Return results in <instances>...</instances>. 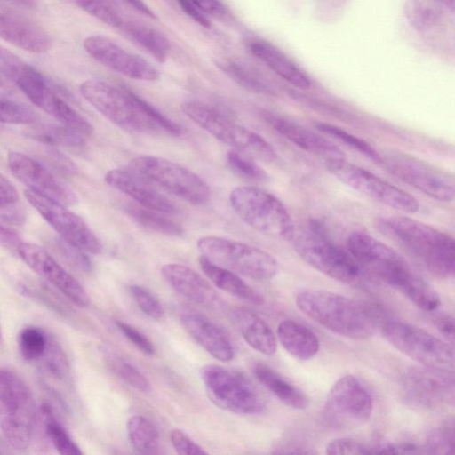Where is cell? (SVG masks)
I'll return each mask as SVG.
<instances>
[{
  "mask_svg": "<svg viewBox=\"0 0 455 455\" xmlns=\"http://www.w3.org/2000/svg\"><path fill=\"white\" fill-rule=\"evenodd\" d=\"M347 250L368 275L393 287L419 308L432 312L441 299L432 288L397 251L363 231L353 232Z\"/></svg>",
  "mask_w": 455,
  "mask_h": 455,
  "instance_id": "6da1fadb",
  "label": "cell"
},
{
  "mask_svg": "<svg viewBox=\"0 0 455 455\" xmlns=\"http://www.w3.org/2000/svg\"><path fill=\"white\" fill-rule=\"evenodd\" d=\"M79 89L95 109L124 131L136 133L162 132L174 136L181 133L176 123L124 86L90 79L83 82Z\"/></svg>",
  "mask_w": 455,
  "mask_h": 455,
  "instance_id": "7a4b0ae2",
  "label": "cell"
},
{
  "mask_svg": "<svg viewBox=\"0 0 455 455\" xmlns=\"http://www.w3.org/2000/svg\"><path fill=\"white\" fill-rule=\"evenodd\" d=\"M295 302L298 308L315 323L353 339L371 338L381 321V314L375 307L329 291H302L296 296Z\"/></svg>",
  "mask_w": 455,
  "mask_h": 455,
  "instance_id": "3957f363",
  "label": "cell"
},
{
  "mask_svg": "<svg viewBox=\"0 0 455 455\" xmlns=\"http://www.w3.org/2000/svg\"><path fill=\"white\" fill-rule=\"evenodd\" d=\"M378 227L406 249L430 274L449 279L455 271L452 236L428 224L400 215H384Z\"/></svg>",
  "mask_w": 455,
  "mask_h": 455,
  "instance_id": "277c9868",
  "label": "cell"
},
{
  "mask_svg": "<svg viewBox=\"0 0 455 455\" xmlns=\"http://www.w3.org/2000/svg\"><path fill=\"white\" fill-rule=\"evenodd\" d=\"M36 404L28 385L14 371L0 368V429L9 444L26 450L34 435Z\"/></svg>",
  "mask_w": 455,
  "mask_h": 455,
  "instance_id": "5b68a950",
  "label": "cell"
},
{
  "mask_svg": "<svg viewBox=\"0 0 455 455\" xmlns=\"http://www.w3.org/2000/svg\"><path fill=\"white\" fill-rule=\"evenodd\" d=\"M229 200L235 213L254 229L275 238L292 240V218L274 195L256 187L242 186L232 190Z\"/></svg>",
  "mask_w": 455,
  "mask_h": 455,
  "instance_id": "8992f818",
  "label": "cell"
},
{
  "mask_svg": "<svg viewBox=\"0 0 455 455\" xmlns=\"http://www.w3.org/2000/svg\"><path fill=\"white\" fill-rule=\"evenodd\" d=\"M292 240L297 254L323 275L347 283L366 279L367 275L349 252L334 243L317 225L295 233Z\"/></svg>",
  "mask_w": 455,
  "mask_h": 455,
  "instance_id": "52a82bcc",
  "label": "cell"
},
{
  "mask_svg": "<svg viewBox=\"0 0 455 455\" xmlns=\"http://www.w3.org/2000/svg\"><path fill=\"white\" fill-rule=\"evenodd\" d=\"M181 112L215 139L263 162L277 158L272 145L258 133L234 123L215 108L196 101L185 102Z\"/></svg>",
  "mask_w": 455,
  "mask_h": 455,
  "instance_id": "ba28073f",
  "label": "cell"
},
{
  "mask_svg": "<svg viewBox=\"0 0 455 455\" xmlns=\"http://www.w3.org/2000/svg\"><path fill=\"white\" fill-rule=\"evenodd\" d=\"M200 378L206 394L217 406L228 411L255 415L266 409L264 399L243 374L217 364L200 369Z\"/></svg>",
  "mask_w": 455,
  "mask_h": 455,
  "instance_id": "9c48e42d",
  "label": "cell"
},
{
  "mask_svg": "<svg viewBox=\"0 0 455 455\" xmlns=\"http://www.w3.org/2000/svg\"><path fill=\"white\" fill-rule=\"evenodd\" d=\"M202 256L254 280H267L278 272L275 258L257 247L230 239L207 235L197 241Z\"/></svg>",
  "mask_w": 455,
  "mask_h": 455,
  "instance_id": "30bf717a",
  "label": "cell"
},
{
  "mask_svg": "<svg viewBox=\"0 0 455 455\" xmlns=\"http://www.w3.org/2000/svg\"><path fill=\"white\" fill-rule=\"evenodd\" d=\"M373 411V399L355 376L345 375L331 387L326 396L323 419L336 430H350L366 424Z\"/></svg>",
  "mask_w": 455,
  "mask_h": 455,
  "instance_id": "8fae6325",
  "label": "cell"
},
{
  "mask_svg": "<svg viewBox=\"0 0 455 455\" xmlns=\"http://www.w3.org/2000/svg\"><path fill=\"white\" fill-rule=\"evenodd\" d=\"M382 337L397 350L423 366L453 371L452 347L428 331L401 321L381 326Z\"/></svg>",
  "mask_w": 455,
  "mask_h": 455,
  "instance_id": "7c38bea8",
  "label": "cell"
},
{
  "mask_svg": "<svg viewBox=\"0 0 455 455\" xmlns=\"http://www.w3.org/2000/svg\"><path fill=\"white\" fill-rule=\"evenodd\" d=\"M129 167L132 172L190 204H203L210 198V188L201 177L168 159L140 156L131 160Z\"/></svg>",
  "mask_w": 455,
  "mask_h": 455,
  "instance_id": "4fadbf2b",
  "label": "cell"
},
{
  "mask_svg": "<svg viewBox=\"0 0 455 455\" xmlns=\"http://www.w3.org/2000/svg\"><path fill=\"white\" fill-rule=\"evenodd\" d=\"M400 396L414 410L432 411L454 403L453 371L427 366L411 367L400 381Z\"/></svg>",
  "mask_w": 455,
  "mask_h": 455,
  "instance_id": "5bb4252c",
  "label": "cell"
},
{
  "mask_svg": "<svg viewBox=\"0 0 455 455\" xmlns=\"http://www.w3.org/2000/svg\"><path fill=\"white\" fill-rule=\"evenodd\" d=\"M379 164L403 182L435 200L450 203L454 199V178L443 169L406 153L393 151L380 154Z\"/></svg>",
  "mask_w": 455,
  "mask_h": 455,
  "instance_id": "9a60e30c",
  "label": "cell"
},
{
  "mask_svg": "<svg viewBox=\"0 0 455 455\" xmlns=\"http://www.w3.org/2000/svg\"><path fill=\"white\" fill-rule=\"evenodd\" d=\"M325 167L341 183L389 208L406 213L419 209L418 200L410 193L346 159L325 163Z\"/></svg>",
  "mask_w": 455,
  "mask_h": 455,
  "instance_id": "2e32d148",
  "label": "cell"
},
{
  "mask_svg": "<svg viewBox=\"0 0 455 455\" xmlns=\"http://www.w3.org/2000/svg\"><path fill=\"white\" fill-rule=\"evenodd\" d=\"M28 202L67 243L92 254L101 251V243L86 223L66 205L31 189L24 191Z\"/></svg>",
  "mask_w": 455,
  "mask_h": 455,
  "instance_id": "e0dca14e",
  "label": "cell"
},
{
  "mask_svg": "<svg viewBox=\"0 0 455 455\" xmlns=\"http://www.w3.org/2000/svg\"><path fill=\"white\" fill-rule=\"evenodd\" d=\"M16 250L20 259L34 272L58 289L70 301L81 307L89 305L90 298L84 288L44 249L32 243L20 242Z\"/></svg>",
  "mask_w": 455,
  "mask_h": 455,
  "instance_id": "ac0fdd59",
  "label": "cell"
},
{
  "mask_svg": "<svg viewBox=\"0 0 455 455\" xmlns=\"http://www.w3.org/2000/svg\"><path fill=\"white\" fill-rule=\"evenodd\" d=\"M7 163L12 174L28 189L43 194L66 206L77 202L76 194L68 185L31 156L22 152L11 151L7 156Z\"/></svg>",
  "mask_w": 455,
  "mask_h": 455,
  "instance_id": "d6986e66",
  "label": "cell"
},
{
  "mask_svg": "<svg viewBox=\"0 0 455 455\" xmlns=\"http://www.w3.org/2000/svg\"><path fill=\"white\" fill-rule=\"evenodd\" d=\"M83 46L95 60L129 78L151 82L159 77L158 71L150 63L106 36H88Z\"/></svg>",
  "mask_w": 455,
  "mask_h": 455,
  "instance_id": "ffe728a7",
  "label": "cell"
},
{
  "mask_svg": "<svg viewBox=\"0 0 455 455\" xmlns=\"http://www.w3.org/2000/svg\"><path fill=\"white\" fill-rule=\"evenodd\" d=\"M264 121L280 135L325 163L346 159L341 149L325 137L275 113H261Z\"/></svg>",
  "mask_w": 455,
  "mask_h": 455,
  "instance_id": "44dd1931",
  "label": "cell"
},
{
  "mask_svg": "<svg viewBox=\"0 0 455 455\" xmlns=\"http://www.w3.org/2000/svg\"><path fill=\"white\" fill-rule=\"evenodd\" d=\"M105 181L110 187L128 195L140 206L163 213L178 212L173 202L159 192L150 181L135 172L123 170H110L105 175Z\"/></svg>",
  "mask_w": 455,
  "mask_h": 455,
  "instance_id": "7402d4cb",
  "label": "cell"
},
{
  "mask_svg": "<svg viewBox=\"0 0 455 455\" xmlns=\"http://www.w3.org/2000/svg\"><path fill=\"white\" fill-rule=\"evenodd\" d=\"M0 38L33 53L51 49L50 35L40 25L20 14L0 9Z\"/></svg>",
  "mask_w": 455,
  "mask_h": 455,
  "instance_id": "603a6c76",
  "label": "cell"
},
{
  "mask_svg": "<svg viewBox=\"0 0 455 455\" xmlns=\"http://www.w3.org/2000/svg\"><path fill=\"white\" fill-rule=\"evenodd\" d=\"M180 322L188 333L212 357L229 362L235 351L225 332L205 315L194 311L183 312Z\"/></svg>",
  "mask_w": 455,
  "mask_h": 455,
  "instance_id": "cb8c5ba5",
  "label": "cell"
},
{
  "mask_svg": "<svg viewBox=\"0 0 455 455\" xmlns=\"http://www.w3.org/2000/svg\"><path fill=\"white\" fill-rule=\"evenodd\" d=\"M161 274L169 285L190 301L204 306L214 307L219 303L215 290L196 271L180 264H166Z\"/></svg>",
  "mask_w": 455,
  "mask_h": 455,
  "instance_id": "d4e9b609",
  "label": "cell"
},
{
  "mask_svg": "<svg viewBox=\"0 0 455 455\" xmlns=\"http://www.w3.org/2000/svg\"><path fill=\"white\" fill-rule=\"evenodd\" d=\"M250 49L253 55L293 86L299 89H307L310 86L308 76L272 44L264 40H255L250 44Z\"/></svg>",
  "mask_w": 455,
  "mask_h": 455,
  "instance_id": "484cf974",
  "label": "cell"
},
{
  "mask_svg": "<svg viewBox=\"0 0 455 455\" xmlns=\"http://www.w3.org/2000/svg\"><path fill=\"white\" fill-rule=\"evenodd\" d=\"M235 322L244 340L254 350L271 356L277 349L276 338L269 325L257 314L245 307L233 310Z\"/></svg>",
  "mask_w": 455,
  "mask_h": 455,
  "instance_id": "4316f807",
  "label": "cell"
},
{
  "mask_svg": "<svg viewBox=\"0 0 455 455\" xmlns=\"http://www.w3.org/2000/svg\"><path fill=\"white\" fill-rule=\"evenodd\" d=\"M199 266L210 281L223 291L254 305L264 303L263 296L233 271L215 264L204 256L199 258Z\"/></svg>",
  "mask_w": 455,
  "mask_h": 455,
  "instance_id": "83f0119b",
  "label": "cell"
},
{
  "mask_svg": "<svg viewBox=\"0 0 455 455\" xmlns=\"http://www.w3.org/2000/svg\"><path fill=\"white\" fill-rule=\"evenodd\" d=\"M277 337L284 349L293 357L307 361L319 350V339L304 324L294 320H283L277 328Z\"/></svg>",
  "mask_w": 455,
  "mask_h": 455,
  "instance_id": "f1b7e54d",
  "label": "cell"
},
{
  "mask_svg": "<svg viewBox=\"0 0 455 455\" xmlns=\"http://www.w3.org/2000/svg\"><path fill=\"white\" fill-rule=\"evenodd\" d=\"M253 373L259 382L286 406L295 410H305L308 406L307 395L268 365L256 363Z\"/></svg>",
  "mask_w": 455,
  "mask_h": 455,
  "instance_id": "f546056e",
  "label": "cell"
},
{
  "mask_svg": "<svg viewBox=\"0 0 455 455\" xmlns=\"http://www.w3.org/2000/svg\"><path fill=\"white\" fill-rule=\"evenodd\" d=\"M38 108L54 117L60 124L83 136H90L93 132V128L91 124L66 103L50 87L45 92Z\"/></svg>",
  "mask_w": 455,
  "mask_h": 455,
  "instance_id": "4dcf8cb0",
  "label": "cell"
},
{
  "mask_svg": "<svg viewBox=\"0 0 455 455\" xmlns=\"http://www.w3.org/2000/svg\"><path fill=\"white\" fill-rule=\"evenodd\" d=\"M123 30L158 62H164L171 50L167 37L156 28L136 21L124 20Z\"/></svg>",
  "mask_w": 455,
  "mask_h": 455,
  "instance_id": "1f68e13d",
  "label": "cell"
},
{
  "mask_svg": "<svg viewBox=\"0 0 455 455\" xmlns=\"http://www.w3.org/2000/svg\"><path fill=\"white\" fill-rule=\"evenodd\" d=\"M25 135L49 146L79 147L85 142L84 136L62 124L32 125Z\"/></svg>",
  "mask_w": 455,
  "mask_h": 455,
  "instance_id": "d6a6232c",
  "label": "cell"
},
{
  "mask_svg": "<svg viewBox=\"0 0 455 455\" xmlns=\"http://www.w3.org/2000/svg\"><path fill=\"white\" fill-rule=\"evenodd\" d=\"M125 212L138 224L150 231L169 236H180L184 233L179 223L165 217L163 212L134 204L125 206Z\"/></svg>",
  "mask_w": 455,
  "mask_h": 455,
  "instance_id": "836d02e7",
  "label": "cell"
},
{
  "mask_svg": "<svg viewBox=\"0 0 455 455\" xmlns=\"http://www.w3.org/2000/svg\"><path fill=\"white\" fill-rule=\"evenodd\" d=\"M127 432L132 446L141 453H154L158 447L159 435L156 426L141 415L131 417Z\"/></svg>",
  "mask_w": 455,
  "mask_h": 455,
  "instance_id": "e575fe53",
  "label": "cell"
},
{
  "mask_svg": "<svg viewBox=\"0 0 455 455\" xmlns=\"http://www.w3.org/2000/svg\"><path fill=\"white\" fill-rule=\"evenodd\" d=\"M220 68L243 88L261 94L275 93L272 87L251 68L244 63L228 60L220 64Z\"/></svg>",
  "mask_w": 455,
  "mask_h": 455,
  "instance_id": "d590c367",
  "label": "cell"
},
{
  "mask_svg": "<svg viewBox=\"0 0 455 455\" xmlns=\"http://www.w3.org/2000/svg\"><path fill=\"white\" fill-rule=\"evenodd\" d=\"M41 412L44 419L46 435L56 451L62 455L82 454L78 445L73 441L62 424L56 419L50 407L44 405Z\"/></svg>",
  "mask_w": 455,
  "mask_h": 455,
  "instance_id": "8d00e7d4",
  "label": "cell"
},
{
  "mask_svg": "<svg viewBox=\"0 0 455 455\" xmlns=\"http://www.w3.org/2000/svg\"><path fill=\"white\" fill-rule=\"evenodd\" d=\"M50 336L39 327L26 326L18 335V349L28 362H37L44 354Z\"/></svg>",
  "mask_w": 455,
  "mask_h": 455,
  "instance_id": "74e56055",
  "label": "cell"
},
{
  "mask_svg": "<svg viewBox=\"0 0 455 455\" xmlns=\"http://www.w3.org/2000/svg\"><path fill=\"white\" fill-rule=\"evenodd\" d=\"M315 128L323 134L334 138L338 141L347 145L350 148L363 155L377 163L380 162V154L364 140L355 136L347 131L327 123L317 122Z\"/></svg>",
  "mask_w": 455,
  "mask_h": 455,
  "instance_id": "f35d334b",
  "label": "cell"
},
{
  "mask_svg": "<svg viewBox=\"0 0 455 455\" xmlns=\"http://www.w3.org/2000/svg\"><path fill=\"white\" fill-rule=\"evenodd\" d=\"M423 449L427 453L452 454L454 452L453 421H446L434 427L427 435Z\"/></svg>",
  "mask_w": 455,
  "mask_h": 455,
  "instance_id": "ab89813d",
  "label": "cell"
},
{
  "mask_svg": "<svg viewBox=\"0 0 455 455\" xmlns=\"http://www.w3.org/2000/svg\"><path fill=\"white\" fill-rule=\"evenodd\" d=\"M442 0H410L408 17L412 25L418 29L431 27L440 15Z\"/></svg>",
  "mask_w": 455,
  "mask_h": 455,
  "instance_id": "60d3db41",
  "label": "cell"
},
{
  "mask_svg": "<svg viewBox=\"0 0 455 455\" xmlns=\"http://www.w3.org/2000/svg\"><path fill=\"white\" fill-rule=\"evenodd\" d=\"M227 160L230 168L239 176L254 180L265 181L267 180V173L250 155L232 149L227 155Z\"/></svg>",
  "mask_w": 455,
  "mask_h": 455,
  "instance_id": "b9f144b4",
  "label": "cell"
},
{
  "mask_svg": "<svg viewBox=\"0 0 455 455\" xmlns=\"http://www.w3.org/2000/svg\"><path fill=\"white\" fill-rule=\"evenodd\" d=\"M90 15L114 27L121 28L124 20L108 0H71Z\"/></svg>",
  "mask_w": 455,
  "mask_h": 455,
  "instance_id": "7bdbcfd3",
  "label": "cell"
},
{
  "mask_svg": "<svg viewBox=\"0 0 455 455\" xmlns=\"http://www.w3.org/2000/svg\"><path fill=\"white\" fill-rule=\"evenodd\" d=\"M108 364L111 371L128 385L141 392H148L151 389L148 379L133 365L120 357H110Z\"/></svg>",
  "mask_w": 455,
  "mask_h": 455,
  "instance_id": "ee69618b",
  "label": "cell"
},
{
  "mask_svg": "<svg viewBox=\"0 0 455 455\" xmlns=\"http://www.w3.org/2000/svg\"><path fill=\"white\" fill-rule=\"evenodd\" d=\"M36 120L35 113L20 103L0 99V122L12 124H30Z\"/></svg>",
  "mask_w": 455,
  "mask_h": 455,
  "instance_id": "f6af8a7d",
  "label": "cell"
},
{
  "mask_svg": "<svg viewBox=\"0 0 455 455\" xmlns=\"http://www.w3.org/2000/svg\"><path fill=\"white\" fill-rule=\"evenodd\" d=\"M43 368L57 378H62L67 371V361L61 348L49 339L48 346L43 356L37 361Z\"/></svg>",
  "mask_w": 455,
  "mask_h": 455,
  "instance_id": "bcb514c9",
  "label": "cell"
},
{
  "mask_svg": "<svg viewBox=\"0 0 455 455\" xmlns=\"http://www.w3.org/2000/svg\"><path fill=\"white\" fill-rule=\"evenodd\" d=\"M130 292L140 310L153 319H161L164 314L161 303L145 288L140 285L130 286Z\"/></svg>",
  "mask_w": 455,
  "mask_h": 455,
  "instance_id": "7dc6e473",
  "label": "cell"
},
{
  "mask_svg": "<svg viewBox=\"0 0 455 455\" xmlns=\"http://www.w3.org/2000/svg\"><path fill=\"white\" fill-rule=\"evenodd\" d=\"M328 454H371V445L350 437L334 438L326 445Z\"/></svg>",
  "mask_w": 455,
  "mask_h": 455,
  "instance_id": "c3c4849f",
  "label": "cell"
},
{
  "mask_svg": "<svg viewBox=\"0 0 455 455\" xmlns=\"http://www.w3.org/2000/svg\"><path fill=\"white\" fill-rule=\"evenodd\" d=\"M170 440L172 447L180 455H203L207 454L200 445L195 443L189 436L178 428L172 430Z\"/></svg>",
  "mask_w": 455,
  "mask_h": 455,
  "instance_id": "681fc988",
  "label": "cell"
},
{
  "mask_svg": "<svg viewBox=\"0 0 455 455\" xmlns=\"http://www.w3.org/2000/svg\"><path fill=\"white\" fill-rule=\"evenodd\" d=\"M116 323L122 333L142 353L148 355L155 354L154 345L140 331L122 321H116Z\"/></svg>",
  "mask_w": 455,
  "mask_h": 455,
  "instance_id": "f907efd6",
  "label": "cell"
},
{
  "mask_svg": "<svg viewBox=\"0 0 455 455\" xmlns=\"http://www.w3.org/2000/svg\"><path fill=\"white\" fill-rule=\"evenodd\" d=\"M60 251L66 258L83 271H90L92 264L86 252L61 239Z\"/></svg>",
  "mask_w": 455,
  "mask_h": 455,
  "instance_id": "816d5d0a",
  "label": "cell"
},
{
  "mask_svg": "<svg viewBox=\"0 0 455 455\" xmlns=\"http://www.w3.org/2000/svg\"><path fill=\"white\" fill-rule=\"evenodd\" d=\"M18 203L9 204L0 201V220L17 224L22 223L25 215Z\"/></svg>",
  "mask_w": 455,
  "mask_h": 455,
  "instance_id": "f5cc1de1",
  "label": "cell"
},
{
  "mask_svg": "<svg viewBox=\"0 0 455 455\" xmlns=\"http://www.w3.org/2000/svg\"><path fill=\"white\" fill-rule=\"evenodd\" d=\"M50 161L60 172L74 174L77 172L76 164L66 155L58 151L57 149H50Z\"/></svg>",
  "mask_w": 455,
  "mask_h": 455,
  "instance_id": "db71d44e",
  "label": "cell"
},
{
  "mask_svg": "<svg viewBox=\"0 0 455 455\" xmlns=\"http://www.w3.org/2000/svg\"><path fill=\"white\" fill-rule=\"evenodd\" d=\"M202 12L224 16L228 13L227 6L220 0H190Z\"/></svg>",
  "mask_w": 455,
  "mask_h": 455,
  "instance_id": "11a10c76",
  "label": "cell"
},
{
  "mask_svg": "<svg viewBox=\"0 0 455 455\" xmlns=\"http://www.w3.org/2000/svg\"><path fill=\"white\" fill-rule=\"evenodd\" d=\"M183 12L194 21L205 28H211V23L204 13L190 0H177Z\"/></svg>",
  "mask_w": 455,
  "mask_h": 455,
  "instance_id": "9f6ffc18",
  "label": "cell"
},
{
  "mask_svg": "<svg viewBox=\"0 0 455 455\" xmlns=\"http://www.w3.org/2000/svg\"><path fill=\"white\" fill-rule=\"evenodd\" d=\"M434 323L442 335L453 342L454 339V321L453 317L447 314H440L434 317Z\"/></svg>",
  "mask_w": 455,
  "mask_h": 455,
  "instance_id": "6f0895ef",
  "label": "cell"
},
{
  "mask_svg": "<svg viewBox=\"0 0 455 455\" xmlns=\"http://www.w3.org/2000/svg\"><path fill=\"white\" fill-rule=\"evenodd\" d=\"M0 201L4 203L19 202V194L14 186L0 173Z\"/></svg>",
  "mask_w": 455,
  "mask_h": 455,
  "instance_id": "680465c9",
  "label": "cell"
},
{
  "mask_svg": "<svg viewBox=\"0 0 455 455\" xmlns=\"http://www.w3.org/2000/svg\"><path fill=\"white\" fill-rule=\"evenodd\" d=\"M0 243L7 246H15L17 248L20 241V236L15 232L0 224Z\"/></svg>",
  "mask_w": 455,
  "mask_h": 455,
  "instance_id": "91938a15",
  "label": "cell"
},
{
  "mask_svg": "<svg viewBox=\"0 0 455 455\" xmlns=\"http://www.w3.org/2000/svg\"><path fill=\"white\" fill-rule=\"evenodd\" d=\"M129 5L133 7L136 11L140 13L151 18L156 19V16L154 12L142 1V0H124Z\"/></svg>",
  "mask_w": 455,
  "mask_h": 455,
  "instance_id": "94428289",
  "label": "cell"
},
{
  "mask_svg": "<svg viewBox=\"0 0 455 455\" xmlns=\"http://www.w3.org/2000/svg\"><path fill=\"white\" fill-rule=\"evenodd\" d=\"M0 3L25 9H33L37 4V0H0Z\"/></svg>",
  "mask_w": 455,
  "mask_h": 455,
  "instance_id": "6125c7cd",
  "label": "cell"
},
{
  "mask_svg": "<svg viewBox=\"0 0 455 455\" xmlns=\"http://www.w3.org/2000/svg\"><path fill=\"white\" fill-rule=\"evenodd\" d=\"M442 2L451 11L454 9V0H442Z\"/></svg>",
  "mask_w": 455,
  "mask_h": 455,
  "instance_id": "be15d7a7",
  "label": "cell"
},
{
  "mask_svg": "<svg viewBox=\"0 0 455 455\" xmlns=\"http://www.w3.org/2000/svg\"><path fill=\"white\" fill-rule=\"evenodd\" d=\"M1 340H2V331H1V326H0V343H1Z\"/></svg>",
  "mask_w": 455,
  "mask_h": 455,
  "instance_id": "e7e4bbea",
  "label": "cell"
}]
</instances>
